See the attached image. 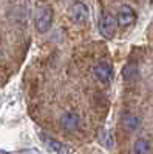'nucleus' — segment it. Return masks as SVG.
<instances>
[{"instance_id":"5","label":"nucleus","mask_w":153,"mask_h":154,"mask_svg":"<svg viewBox=\"0 0 153 154\" xmlns=\"http://www.w3.org/2000/svg\"><path fill=\"white\" fill-rule=\"evenodd\" d=\"M136 19V14L135 11L130 8V6H121L119 11H118V16H116V20H118V25H121V26H129V25H132Z\"/></svg>"},{"instance_id":"9","label":"nucleus","mask_w":153,"mask_h":154,"mask_svg":"<svg viewBox=\"0 0 153 154\" xmlns=\"http://www.w3.org/2000/svg\"><path fill=\"white\" fill-rule=\"evenodd\" d=\"M135 154H150V145L145 139H138L133 145Z\"/></svg>"},{"instance_id":"4","label":"nucleus","mask_w":153,"mask_h":154,"mask_svg":"<svg viewBox=\"0 0 153 154\" xmlns=\"http://www.w3.org/2000/svg\"><path fill=\"white\" fill-rule=\"evenodd\" d=\"M93 74L96 77V80L104 85H108L113 80V69L108 63H97L93 69Z\"/></svg>"},{"instance_id":"11","label":"nucleus","mask_w":153,"mask_h":154,"mask_svg":"<svg viewBox=\"0 0 153 154\" xmlns=\"http://www.w3.org/2000/svg\"><path fill=\"white\" fill-rule=\"evenodd\" d=\"M0 154H11V152H8V151H3V149H0Z\"/></svg>"},{"instance_id":"2","label":"nucleus","mask_w":153,"mask_h":154,"mask_svg":"<svg viewBox=\"0 0 153 154\" xmlns=\"http://www.w3.org/2000/svg\"><path fill=\"white\" fill-rule=\"evenodd\" d=\"M59 123H60L62 130L71 133V131H78L79 130L81 125H82V120H81V116L79 114H76V112H65L60 117Z\"/></svg>"},{"instance_id":"6","label":"nucleus","mask_w":153,"mask_h":154,"mask_svg":"<svg viewBox=\"0 0 153 154\" xmlns=\"http://www.w3.org/2000/svg\"><path fill=\"white\" fill-rule=\"evenodd\" d=\"M70 16L76 23H82L88 19V9L82 2H74L70 8Z\"/></svg>"},{"instance_id":"10","label":"nucleus","mask_w":153,"mask_h":154,"mask_svg":"<svg viewBox=\"0 0 153 154\" xmlns=\"http://www.w3.org/2000/svg\"><path fill=\"white\" fill-rule=\"evenodd\" d=\"M46 143H48V146L53 149L54 152H57V154H60L62 151H63V146H62V143H59L57 140H54V139H48L46 140Z\"/></svg>"},{"instance_id":"7","label":"nucleus","mask_w":153,"mask_h":154,"mask_svg":"<svg viewBox=\"0 0 153 154\" xmlns=\"http://www.w3.org/2000/svg\"><path fill=\"white\" fill-rule=\"evenodd\" d=\"M122 126L125 128L127 131H135L139 128V125H141V119L138 117L136 114H124L122 116Z\"/></svg>"},{"instance_id":"1","label":"nucleus","mask_w":153,"mask_h":154,"mask_svg":"<svg viewBox=\"0 0 153 154\" xmlns=\"http://www.w3.org/2000/svg\"><path fill=\"white\" fill-rule=\"evenodd\" d=\"M36 28L39 29L40 32H46L51 26V22H53V11L48 5H39L36 8Z\"/></svg>"},{"instance_id":"8","label":"nucleus","mask_w":153,"mask_h":154,"mask_svg":"<svg viewBox=\"0 0 153 154\" xmlns=\"http://www.w3.org/2000/svg\"><path fill=\"white\" fill-rule=\"evenodd\" d=\"M122 75L127 82H135L138 79V66L135 63H127L125 68L122 69Z\"/></svg>"},{"instance_id":"3","label":"nucleus","mask_w":153,"mask_h":154,"mask_svg":"<svg viewBox=\"0 0 153 154\" xmlns=\"http://www.w3.org/2000/svg\"><path fill=\"white\" fill-rule=\"evenodd\" d=\"M116 26H118L116 17H113L111 14L105 12L104 17H102V20H100V23H99V31H100V34L104 35L105 38H111V37L114 35Z\"/></svg>"}]
</instances>
